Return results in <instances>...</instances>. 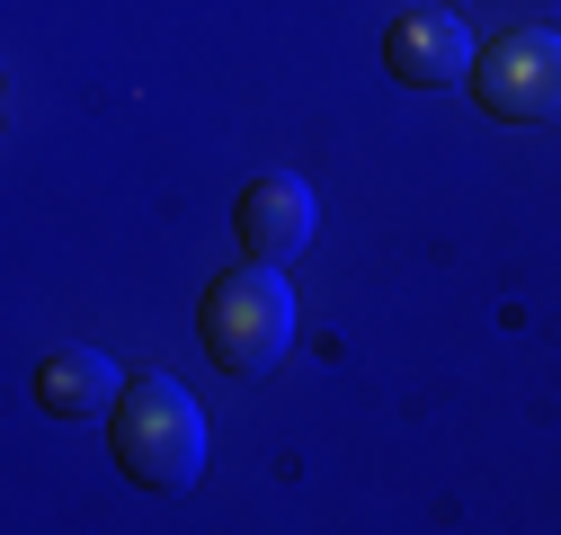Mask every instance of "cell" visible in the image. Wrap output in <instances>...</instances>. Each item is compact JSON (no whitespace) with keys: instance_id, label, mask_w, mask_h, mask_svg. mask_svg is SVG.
<instances>
[{"instance_id":"obj_1","label":"cell","mask_w":561,"mask_h":535,"mask_svg":"<svg viewBox=\"0 0 561 535\" xmlns=\"http://www.w3.org/2000/svg\"><path fill=\"white\" fill-rule=\"evenodd\" d=\"M107 446H116V474L144 482V491H187L205 474V411L179 375H134L107 411Z\"/></svg>"},{"instance_id":"obj_4","label":"cell","mask_w":561,"mask_h":535,"mask_svg":"<svg viewBox=\"0 0 561 535\" xmlns=\"http://www.w3.org/2000/svg\"><path fill=\"white\" fill-rule=\"evenodd\" d=\"M383 72L410 90H463L472 81V27L455 10H401L383 27Z\"/></svg>"},{"instance_id":"obj_3","label":"cell","mask_w":561,"mask_h":535,"mask_svg":"<svg viewBox=\"0 0 561 535\" xmlns=\"http://www.w3.org/2000/svg\"><path fill=\"white\" fill-rule=\"evenodd\" d=\"M472 99L500 125H552L561 116V36L552 27H508L472 54Z\"/></svg>"},{"instance_id":"obj_6","label":"cell","mask_w":561,"mask_h":535,"mask_svg":"<svg viewBox=\"0 0 561 535\" xmlns=\"http://www.w3.org/2000/svg\"><path fill=\"white\" fill-rule=\"evenodd\" d=\"M116 392H125V375L99 349H45V366H36V401L54 420H99V411H116Z\"/></svg>"},{"instance_id":"obj_2","label":"cell","mask_w":561,"mask_h":535,"mask_svg":"<svg viewBox=\"0 0 561 535\" xmlns=\"http://www.w3.org/2000/svg\"><path fill=\"white\" fill-rule=\"evenodd\" d=\"M196 321H205V349H215L224 375H250V384L276 375L286 349H295V286H286V268H276V259L224 268V277L205 286Z\"/></svg>"},{"instance_id":"obj_5","label":"cell","mask_w":561,"mask_h":535,"mask_svg":"<svg viewBox=\"0 0 561 535\" xmlns=\"http://www.w3.org/2000/svg\"><path fill=\"white\" fill-rule=\"evenodd\" d=\"M321 206H312V179L304 170H267L241 187V206H232V232H241V259H276L286 268L304 241H312Z\"/></svg>"}]
</instances>
